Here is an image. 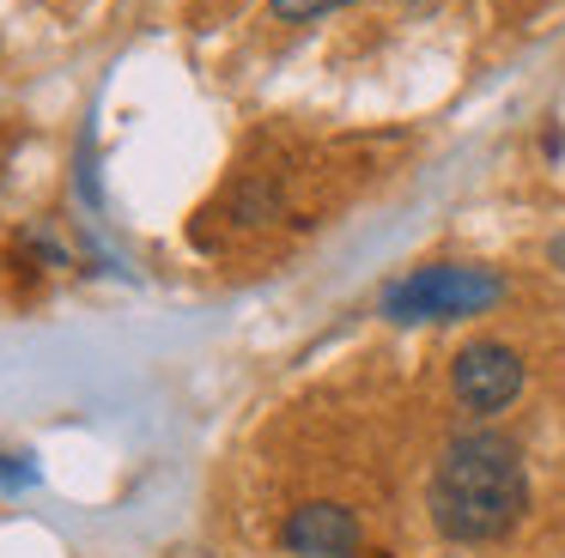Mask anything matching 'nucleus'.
I'll use <instances>...</instances> for the list:
<instances>
[{
    "mask_svg": "<svg viewBox=\"0 0 565 558\" xmlns=\"http://www.w3.org/2000/svg\"><path fill=\"white\" fill-rule=\"evenodd\" d=\"M431 528L450 546H499L529 509L523 449L504 431H462L438 449L426 485Z\"/></svg>",
    "mask_w": 565,
    "mask_h": 558,
    "instance_id": "f257e3e1",
    "label": "nucleus"
},
{
    "mask_svg": "<svg viewBox=\"0 0 565 558\" xmlns=\"http://www.w3.org/2000/svg\"><path fill=\"white\" fill-rule=\"evenodd\" d=\"M504 298V279L475 261H431L407 267L390 291L377 298L383 322L414 328V322H462V315H487Z\"/></svg>",
    "mask_w": 565,
    "mask_h": 558,
    "instance_id": "f03ea898",
    "label": "nucleus"
},
{
    "mask_svg": "<svg viewBox=\"0 0 565 558\" xmlns=\"http://www.w3.org/2000/svg\"><path fill=\"white\" fill-rule=\"evenodd\" d=\"M280 546L292 558H359L365 528H359V516L347 504H334V497H305V504L286 509Z\"/></svg>",
    "mask_w": 565,
    "mask_h": 558,
    "instance_id": "20e7f679",
    "label": "nucleus"
},
{
    "mask_svg": "<svg viewBox=\"0 0 565 558\" xmlns=\"http://www.w3.org/2000/svg\"><path fill=\"white\" fill-rule=\"evenodd\" d=\"M523 388H529V364H523V352L504 346V340H468L450 358V395H456V407L475 412V419H492V412L516 407Z\"/></svg>",
    "mask_w": 565,
    "mask_h": 558,
    "instance_id": "7ed1b4c3",
    "label": "nucleus"
},
{
    "mask_svg": "<svg viewBox=\"0 0 565 558\" xmlns=\"http://www.w3.org/2000/svg\"><path fill=\"white\" fill-rule=\"evenodd\" d=\"M268 7H274V19H286V24H310V19H322V12L353 7V0H268Z\"/></svg>",
    "mask_w": 565,
    "mask_h": 558,
    "instance_id": "423d86ee",
    "label": "nucleus"
},
{
    "mask_svg": "<svg viewBox=\"0 0 565 558\" xmlns=\"http://www.w3.org/2000/svg\"><path fill=\"white\" fill-rule=\"evenodd\" d=\"M38 485V461L25 449H0V492H31Z\"/></svg>",
    "mask_w": 565,
    "mask_h": 558,
    "instance_id": "39448f33",
    "label": "nucleus"
},
{
    "mask_svg": "<svg viewBox=\"0 0 565 558\" xmlns=\"http://www.w3.org/2000/svg\"><path fill=\"white\" fill-rule=\"evenodd\" d=\"M547 261H553V267H559V273H565V230H559V237L547 243Z\"/></svg>",
    "mask_w": 565,
    "mask_h": 558,
    "instance_id": "0eeeda50",
    "label": "nucleus"
},
{
    "mask_svg": "<svg viewBox=\"0 0 565 558\" xmlns=\"http://www.w3.org/2000/svg\"><path fill=\"white\" fill-rule=\"evenodd\" d=\"M371 558H390V552H371Z\"/></svg>",
    "mask_w": 565,
    "mask_h": 558,
    "instance_id": "6e6552de",
    "label": "nucleus"
}]
</instances>
